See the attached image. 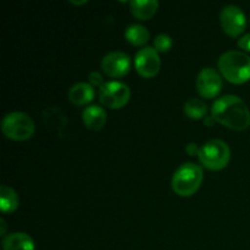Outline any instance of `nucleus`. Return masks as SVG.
Listing matches in <instances>:
<instances>
[{"mask_svg":"<svg viewBox=\"0 0 250 250\" xmlns=\"http://www.w3.org/2000/svg\"><path fill=\"white\" fill-rule=\"evenodd\" d=\"M211 117L220 125L233 131H244L250 126L248 105L237 95H224L215 100L211 107Z\"/></svg>","mask_w":250,"mask_h":250,"instance_id":"f257e3e1","label":"nucleus"},{"mask_svg":"<svg viewBox=\"0 0 250 250\" xmlns=\"http://www.w3.org/2000/svg\"><path fill=\"white\" fill-rule=\"evenodd\" d=\"M222 77L233 84H243L250 81V56L243 51L229 50L217 61Z\"/></svg>","mask_w":250,"mask_h":250,"instance_id":"f03ea898","label":"nucleus"},{"mask_svg":"<svg viewBox=\"0 0 250 250\" xmlns=\"http://www.w3.org/2000/svg\"><path fill=\"white\" fill-rule=\"evenodd\" d=\"M204 173L199 165L193 163L182 164L175 171L171 181L173 192L180 197H192L203 183Z\"/></svg>","mask_w":250,"mask_h":250,"instance_id":"7ed1b4c3","label":"nucleus"},{"mask_svg":"<svg viewBox=\"0 0 250 250\" xmlns=\"http://www.w3.org/2000/svg\"><path fill=\"white\" fill-rule=\"evenodd\" d=\"M198 158L205 168L210 171H220L229 165L231 150L229 144L221 139H211L200 146Z\"/></svg>","mask_w":250,"mask_h":250,"instance_id":"20e7f679","label":"nucleus"},{"mask_svg":"<svg viewBox=\"0 0 250 250\" xmlns=\"http://www.w3.org/2000/svg\"><path fill=\"white\" fill-rule=\"evenodd\" d=\"M1 131L6 138L16 142L27 141L32 138L36 126L31 117L24 112L14 111L2 119Z\"/></svg>","mask_w":250,"mask_h":250,"instance_id":"39448f33","label":"nucleus"},{"mask_svg":"<svg viewBox=\"0 0 250 250\" xmlns=\"http://www.w3.org/2000/svg\"><path fill=\"white\" fill-rule=\"evenodd\" d=\"M131 98L129 87L124 82L112 81L99 88V100L104 106L116 110L124 107Z\"/></svg>","mask_w":250,"mask_h":250,"instance_id":"423d86ee","label":"nucleus"},{"mask_svg":"<svg viewBox=\"0 0 250 250\" xmlns=\"http://www.w3.org/2000/svg\"><path fill=\"white\" fill-rule=\"evenodd\" d=\"M220 23L227 36L236 38L244 32L247 27V19L241 7L229 5L222 9L220 14Z\"/></svg>","mask_w":250,"mask_h":250,"instance_id":"0eeeda50","label":"nucleus"},{"mask_svg":"<svg viewBox=\"0 0 250 250\" xmlns=\"http://www.w3.org/2000/svg\"><path fill=\"white\" fill-rule=\"evenodd\" d=\"M134 66L139 76L144 78H153L161 68V60L155 48L144 46L139 49L134 58Z\"/></svg>","mask_w":250,"mask_h":250,"instance_id":"6e6552de","label":"nucleus"},{"mask_svg":"<svg viewBox=\"0 0 250 250\" xmlns=\"http://www.w3.org/2000/svg\"><path fill=\"white\" fill-rule=\"evenodd\" d=\"M102 70L112 78H121L131 70V59L122 51H111L102 59Z\"/></svg>","mask_w":250,"mask_h":250,"instance_id":"1a4fd4ad","label":"nucleus"},{"mask_svg":"<svg viewBox=\"0 0 250 250\" xmlns=\"http://www.w3.org/2000/svg\"><path fill=\"white\" fill-rule=\"evenodd\" d=\"M197 90L200 97L212 99L220 93L222 88V78L214 68H203L197 77Z\"/></svg>","mask_w":250,"mask_h":250,"instance_id":"9d476101","label":"nucleus"},{"mask_svg":"<svg viewBox=\"0 0 250 250\" xmlns=\"http://www.w3.org/2000/svg\"><path fill=\"white\" fill-rule=\"evenodd\" d=\"M83 124L88 129L99 131L106 124V111L98 105H90L85 107L82 112Z\"/></svg>","mask_w":250,"mask_h":250,"instance_id":"9b49d317","label":"nucleus"},{"mask_svg":"<svg viewBox=\"0 0 250 250\" xmlns=\"http://www.w3.org/2000/svg\"><path fill=\"white\" fill-rule=\"evenodd\" d=\"M94 88L90 85L89 83L80 82L73 84L68 90V99L72 104L82 106V105H87L88 103L92 102L94 99Z\"/></svg>","mask_w":250,"mask_h":250,"instance_id":"f8f14e48","label":"nucleus"},{"mask_svg":"<svg viewBox=\"0 0 250 250\" xmlns=\"http://www.w3.org/2000/svg\"><path fill=\"white\" fill-rule=\"evenodd\" d=\"M2 250H36V246L27 233L14 232L2 239Z\"/></svg>","mask_w":250,"mask_h":250,"instance_id":"ddd939ff","label":"nucleus"},{"mask_svg":"<svg viewBox=\"0 0 250 250\" xmlns=\"http://www.w3.org/2000/svg\"><path fill=\"white\" fill-rule=\"evenodd\" d=\"M131 12L136 19L146 21L156 14L159 9V1L156 0H133L129 2Z\"/></svg>","mask_w":250,"mask_h":250,"instance_id":"4468645a","label":"nucleus"},{"mask_svg":"<svg viewBox=\"0 0 250 250\" xmlns=\"http://www.w3.org/2000/svg\"><path fill=\"white\" fill-rule=\"evenodd\" d=\"M125 38L128 43L136 46H143L148 43L150 33L144 26L138 23L129 24L125 31Z\"/></svg>","mask_w":250,"mask_h":250,"instance_id":"2eb2a0df","label":"nucleus"},{"mask_svg":"<svg viewBox=\"0 0 250 250\" xmlns=\"http://www.w3.org/2000/svg\"><path fill=\"white\" fill-rule=\"evenodd\" d=\"M0 208L4 214L14 212L19 208V197L17 193L9 186L2 185L0 187Z\"/></svg>","mask_w":250,"mask_h":250,"instance_id":"dca6fc26","label":"nucleus"},{"mask_svg":"<svg viewBox=\"0 0 250 250\" xmlns=\"http://www.w3.org/2000/svg\"><path fill=\"white\" fill-rule=\"evenodd\" d=\"M183 111L190 120H200L207 116L208 106L202 99L198 98H190L185 103Z\"/></svg>","mask_w":250,"mask_h":250,"instance_id":"f3484780","label":"nucleus"},{"mask_svg":"<svg viewBox=\"0 0 250 250\" xmlns=\"http://www.w3.org/2000/svg\"><path fill=\"white\" fill-rule=\"evenodd\" d=\"M154 46H155L158 53H166L172 48V38L168 34H159L154 39Z\"/></svg>","mask_w":250,"mask_h":250,"instance_id":"a211bd4d","label":"nucleus"},{"mask_svg":"<svg viewBox=\"0 0 250 250\" xmlns=\"http://www.w3.org/2000/svg\"><path fill=\"white\" fill-rule=\"evenodd\" d=\"M88 80H89V84L93 85V87H103L105 84L104 83V77L100 72L98 71H93V72L89 73L88 76Z\"/></svg>","mask_w":250,"mask_h":250,"instance_id":"6ab92c4d","label":"nucleus"},{"mask_svg":"<svg viewBox=\"0 0 250 250\" xmlns=\"http://www.w3.org/2000/svg\"><path fill=\"white\" fill-rule=\"evenodd\" d=\"M238 46L243 49L244 51H249L250 53V33L244 34L238 39Z\"/></svg>","mask_w":250,"mask_h":250,"instance_id":"aec40b11","label":"nucleus"},{"mask_svg":"<svg viewBox=\"0 0 250 250\" xmlns=\"http://www.w3.org/2000/svg\"><path fill=\"white\" fill-rule=\"evenodd\" d=\"M199 150H200V148L198 146V144H195V143H189L187 146H186V151H187L188 155H190V156L198 155V154H199Z\"/></svg>","mask_w":250,"mask_h":250,"instance_id":"412c9836","label":"nucleus"},{"mask_svg":"<svg viewBox=\"0 0 250 250\" xmlns=\"http://www.w3.org/2000/svg\"><path fill=\"white\" fill-rule=\"evenodd\" d=\"M0 226H1V232H0V233H1V236H5V232H6V222H5V220L4 219H1L0 220Z\"/></svg>","mask_w":250,"mask_h":250,"instance_id":"4be33fe9","label":"nucleus"},{"mask_svg":"<svg viewBox=\"0 0 250 250\" xmlns=\"http://www.w3.org/2000/svg\"><path fill=\"white\" fill-rule=\"evenodd\" d=\"M72 2V4H75V5H83V4H85V0H83V1H71Z\"/></svg>","mask_w":250,"mask_h":250,"instance_id":"5701e85b","label":"nucleus"}]
</instances>
